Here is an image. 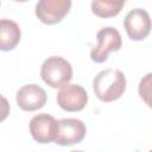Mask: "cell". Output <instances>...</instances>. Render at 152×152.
<instances>
[{"instance_id": "3957f363", "label": "cell", "mask_w": 152, "mask_h": 152, "mask_svg": "<svg viewBox=\"0 0 152 152\" xmlns=\"http://www.w3.org/2000/svg\"><path fill=\"white\" fill-rule=\"evenodd\" d=\"M96 39L97 45L90 51V58L95 63L106 62L109 52L119 51L122 46V38L120 32L112 26L102 27L96 33Z\"/></svg>"}, {"instance_id": "9a60e30c", "label": "cell", "mask_w": 152, "mask_h": 152, "mask_svg": "<svg viewBox=\"0 0 152 152\" xmlns=\"http://www.w3.org/2000/svg\"><path fill=\"white\" fill-rule=\"evenodd\" d=\"M148 152H152V151H148Z\"/></svg>"}, {"instance_id": "277c9868", "label": "cell", "mask_w": 152, "mask_h": 152, "mask_svg": "<svg viewBox=\"0 0 152 152\" xmlns=\"http://www.w3.org/2000/svg\"><path fill=\"white\" fill-rule=\"evenodd\" d=\"M58 129L55 142L61 146H70L81 142L87 133L86 125L80 119L66 118L57 121Z\"/></svg>"}, {"instance_id": "5b68a950", "label": "cell", "mask_w": 152, "mask_h": 152, "mask_svg": "<svg viewBox=\"0 0 152 152\" xmlns=\"http://www.w3.org/2000/svg\"><path fill=\"white\" fill-rule=\"evenodd\" d=\"M70 0H42L36 4V15L46 25H55L69 13Z\"/></svg>"}, {"instance_id": "9c48e42d", "label": "cell", "mask_w": 152, "mask_h": 152, "mask_svg": "<svg viewBox=\"0 0 152 152\" xmlns=\"http://www.w3.org/2000/svg\"><path fill=\"white\" fill-rule=\"evenodd\" d=\"M18 106L25 112L37 110L46 103L48 95L38 84H26L21 87L15 95Z\"/></svg>"}, {"instance_id": "8992f818", "label": "cell", "mask_w": 152, "mask_h": 152, "mask_svg": "<svg viewBox=\"0 0 152 152\" xmlns=\"http://www.w3.org/2000/svg\"><path fill=\"white\" fill-rule=\"evenodd\" d=\"M124 27L132 40L145 39L151 31V19L147 11L142 8L131 10L124 20Z\"/></svg>"}, {"instance_id": "7c38bea8", "label": "cell", "mask_w": 152, "mask_h": 152, "mask_svg": "<svg viewBox=\"0 0 152 152\" xmlns=\"http://www.w3.org/2000/svg\"><path fill=\"white\" fill-rule=\"evenodd\" d=\"M150 84H151V74H147L141 81H140V84H139V94H140V97L145 100V102L150 106V100H148V96H150Z\"/></svg>"}, {"instance_id": "4fadbf2b", "label": "cell", "mask_w": 152, "mask_h": 152, "mask_svg": "<svg viewBox=\"0 0 152 152\" xmlns=\"http://www.w3.org/2000/svg\"><path fill=\"white\" fill-rule=\"evenodd\" d=\"M10 110H11V107H10L8 100L6 97H4L2 95H0V122H2L4 120L7 119Z\"/></svg>"}, {"instance_id": "7a4b0ae2", "label": "cell", "mask_w": 152, "mask_h": 152, "mask_svg": "<svg viewBox=\"0 0 152 152\" xmlns=\"http://www.w3.org/2000/svg\"><path fill=\"white\" fill-rule=\"evenodd\" d=\"M40 77L51 88H61L71 81L72 66L65 58L51 56L42 64Z\"/></svg>"}, {"instance_id": "30bf717a", "label": "cell", "mask_w": 152, "mask_h": 152, "mask_svg": "<svg viewBox=\"0 0 152 152\" xmlns=\"http://www.w3.org/2000/svg\"><path fill=\"white\" fill-rule=\"evenodd\" d=\"M19 25L11 19H0V51H11L20 42Z\"/></svg>"}, {"instance_id": "ba28073f", "label": "cell", "mask_w": 152, "mask_h": 152, "mask_svg": "<svg viewBox=\"0 0 152 152\" xmlns=\"http://www.w3.org/2000/svg\"><path fill=\"white\" fill-rule=\"evenodd\" d=\"M57 120L46 113L34 115L30 121V133L39 144H49L55 141L57 135Z\"/></svg>"}, {"instance_id": "8fae6325", "label": "cell", "mask_w": 152, "mask_h": 152, "mask_svg": "<svg viewBox=\"0 0 152 152\" xmlns=\"http://www.w3.org/2000/svg\"><path fill=\"white\" fill-rule=\"evenodd\" d=\"M91 12L100 18H112L120 13L122 7L125 6V1H114V0H104L91 1Z\"/></svg>"}, {"instance_id": "6da1fadb", "label": "cell", "mask_w": 152, "mask_h": 152, "mask_svg": "<svg viewBox=\"0 0 152 152\" xmlns=\"http://www.w3.org/2000/svg\"><path fill=\"white\" fill-rule=\"evenodd\" d=\"M93 89L100 101H115L120 99L126 90V77L119 69L102 70L94 77Z\"/></svg>"}, {"instance_id": "2e32d148", "label": "cell", "mask_w": 152, "mask_h": 152, "mask_svg": "<svg viewBox=\"0 0 152 152\" xmlns=\"http://www.w3.org/2000/svg\"><path fill=\"white\" fill-rule=\"evenodd\" d=\"M0 5H1V2H0Z\"/></svg>"}, {"instance_id": "5bb4252c", "label": "cell", "mask_w": 152, "mask_h": 152, "mask_svg": "<svg viewBox=\"0 0 152 152\" xmlns=\"http://www.w3.org/2000/svg\"><path fill=\"white\" fill-rule=\"evenodd\" d=\"M71 152H83V151H71Z\"/></svg>"}, {"instance_id": "52a82bcc", "label": "cell", "mask_w": 152, "mask_h": 152, "mask_svg": "<svg viewBox=\"0 0 152 152\" xmlns=\"http://www.w3.org/2000/svg\"><path fill=\"white\" fill-rule=\"evenodd\" d=\"M88 102V94L80 84H65L57 94V103L65 112H80Z\"/></svg>"}]
</instances>
